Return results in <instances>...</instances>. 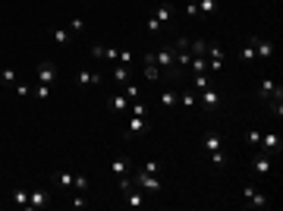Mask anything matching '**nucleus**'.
I'll list each match as a JSON object with an SVG mask.
<instances>
[{
	"mask_svg": "<svg viewBox=\"0 0 283 211\" xmlns=\"http://www.w3.org/2000/svg\"><path fill=\"white\" fill-rule=\"evenodd\" d=\"M142 170H148V173H161V164H158V161H145V164H142Z\"/></svg>",
	"mask_w": 283,
	"mask_h": 211,
	"instance_id": "nucleus-43",
	"label": "nucleus"
},
{
	"mask_svg": "<svg viewBox=\"0 0 283 211\" xmlns=\"http://www.w3.org/2000/svg\"><path fill=\"white\" fill-rule=\"evenodd\" d=\"M199 104L204 107V111H217V107H220V88L208 85L204 91H199Z\"/></svg>",
	"mask_w": 283,
	"mask_h": 211,
	"instance_id": "nucleus-9",
	"label": "nucleus"
},
{
	"mask_svg": "<svg viewBox=\"0 0 283 211\" xmlns=\"http://www.w3.org/2000/svg\"><path fill=\"white\" fill-rule=\"evenodd\" d=\"M123 199H126V205H129V208H142L145 202H148V196H145L139 186H129V189L123 192Z\"/></svg>",
	"mask_w": 283,
	"mask_h": 211,
	"instance_id": "nucleus-15",
	"label": "nucleus"
},
{
	"mask_svg": "<svg viewBox=\"0 0 283 211\" xmlns=\"http://www.w3.org/2000/svg\"><path fill=\"white\" fill-rule=\"evenodd\" d=\"M176 104H183L186 111H192V107H199V95H195V91H183V95L176 98Z\"/></svg>",
	"mask_w": 283,
	"mask_h": 211,
	"instance_id": "nucleus-22",
	"label": "nucleus"
},
{
	"mask_svg": "<svg viewBox=\"0 0 283 211\" xmlns=\"http://www.w3.org/2000/svg\"><path fill=\"white\" fill-rule=\"evenodd\" d=\"M274 88H277V79H274V76H261V82H258V95H261L264 101L274 95Z\"/></svg>",
	"mask_w": 283,
	"mask_h": 211,
	"instance_id": "nucleus-19",
	"label": "nucleus"
},
{
	"mask_svg": "<svg viewBox=\"0 0 283 211\" xmlns=\"http://www.w3.org/2000/svg\"><path fill=\"white\" fill-rule=\"evenodd\" d=\"M54 186L57 189H73V173L70 170H57L54 173Z\"/></svg>",
	"mask_w": 283,
	"mask_h": 211,
	"instance_id": "nucleus-21",
	"label": "nucleus"
},
{
	"mask_svg": "<svg viewBox=\"0 0 283 211\" xmlns=\"http://www.w3.org/2000/svg\"><path fill=\"white\" fill-rule=\"evenodd\" d=\"M258 142H261V132H258V129H248V132H245V145L258 148Z\"/></svg>",
	"mask_w": 283,
	"mask_h": 211,
	"instance_id": "nucleus-35",
	"label": "nucleus"
},
{
	"mask_svg": "<svg viewBox=\"0 0 283 211\" xmlns=\"http://www.w3.org/2000/svg\"><path fill=\"white\" fill-rule=\"evenodd\" d=\"M16 95H19V98H29V95H32V85H29V82H16Z\"/></svg>",
	"mask_w": 283,
	"mask_h": 211,
	"instance_id": "nucleus-39",
	"label": "nucleus"
},
{
	"mask_svg": "<svg viewBox=\"0 0 283 211\" xmlns=\"http://www.w3.org/2000/svg\"><path fill=\"white\" fill-rule=\"evenodd\" d=\"M73 189H76V192H88V176L73 173Z\"/></svg>",
	"mask_w": 283,
	"mask_h": 211,
	"instance_id": "nucleus-33",
	"label": "nucleus"
},
{
	"mask_svg": "<svg viewBox=\"0 0 283 211\" xmlns=\"http://www.w3.org/2000/svg\"><path fill=\"white\" fill-rule=\"evenodd\" d=\"M10 196H13V202H16L19 208H29V192H25L22 186H13V192H10Z\"/></svg>",
	"mask_w": 283,
	"mask_h": 211,
	"instance_id": "nucleus-26",
	"label": "nucleus"
},
{
	"mask_svg": "<svg viewBox=\"0 0 283 211\" xmlns=\"http://www.w3.org/2000/svg\"><path fill=\"white\" fill-rule=\"evenodd\" d=\"M44 205H47V189L44 186L32 189L29 192V208H44Z\"/></svg>",
	"mask_w": 283,
	"mask_h": 211,
	"instance_id": "nucleus-18",
	"label": "nucleus"
},
{
	"mask_svg": "<svg viewBox=\"0 0 283 211\" xmlns=\"http://www.w3.org/2000/svg\"><path fill=\"white\" fill-rule=\"evenodd\" d=\"M158 104H161V107H173V104H176V91H173V88H164V91L158 95Z\"/></svg>",
	"mask_w": 283,
	"mask_h": 211,
	"instance_id": "nucleus-25",
	"label": "nucleus"
},
{
	"mask_svg": "<svg viewBox=\"0 0 283 211\" xmlns=\"http://www.w3.org/2000/svg\"><path fill=\"white\" fill-rule=\"evenodd\" d=\"M50 41H54V44H60V47H66V44L73 41V32L66 29V25H63V29H54V32H50Z\"/></svg>",
	"mask_w": 283,
	"mask_h": 211,
	"instance_id": "nucleus-20",
	"label": "nucleus"
},
{
	"mask_svg": "<svg viewBox=\"0 0 283 211\" xmlns=\"http://www.w3.org/2000/svg\"><path fill=\"white\" fill-rule=\"evenodd\" d=\"M280 145H283V142H280V136H277V132H264V136H261V142H258V148H261V151H268V155H277V151H280Z\"/></svg>",
	"mask_w": 283,
	"mask_h": 211,
	"instance_id": "nucleus-14",
	"label": "nucleus"
},
{
	"mask_svg": "<svg viewBox=\"0 0 283 211\" xmlns=\"http://www.w3.org/2000/svg\"><path fill=\"white\" fill-rule=\"evenodd\" d=\"M16 79H19V73H16L13 66H3V70H0V82H6V85H16Z\"/></svg>",
	"mask_w": 283,
	"mask_h": 211,
	"instance_id": "nucleus-29",
	"label": "nucleus"
},
{
	"mask_svg": "<svg viewBox=\"0 0 283 211\" xmlns=\"http://www.w3.org/2000/svg\"><path fill=\"white\" fill-rule=\"evenodd\" d=\"M208 85H211L208 73H195V76H192V91H195V95H199V91H204Z\"/></svg>",
	"mask_w": 283,
	"mask_h": 211,
	"instance_id": "nucleus-23",
	"label": "nucleus"
},
{
	"mask_svg": "<svg viewBox=\"0 0 283 211\" xmlns=\"http://www.w3.org/2000/svg\"><path fill=\"white\" fill-rule=\"evenodd\" d=\"M107 111H110V114H126V111H129V98H126L123 91L110 95V98H107Z\"/></svg>",
	"mask_w": 283,
	"mask_h": 211,
	"instance_id": "nucleus-12",
	"label": "nucleus"
},
{
	"mask_svg": "<svg viewBox=\"0 0 283 211\" xmlns=\"http://www.w3.org/2000/svg\"><path fill=\"white\" fill-rule=\"evenodd\" d=\"M189 3H195V0H189Z\"/></svg>",
	"mask_w": 283,
	"mask_h": 211,
	"instance_id": "nucleus-45",
	"label": "nucleus"
},
{
	"mask_svg": "<svg viewBox=\"0 0 283 211\" xmlns=\"http://www.w3.org/2000/svg\"><path fill=\"white\" fill-rule=\"evenodd\" d=\"M132 186H139L145 196H161V180H158V173H148V170H135V176H132Z\"/></svg>",
	"mask_w": 283,
	"mask_h": 211,
	"instance_id": "nucleus-1",
	"label": "nucleus"
},
{
	"mask_svg": "<svg viewBox=\"0 0 283 211\" xmlns=\"http://www.w3.org/2000/svg\"><path fill=\"white\" fill-rule=\"evenodd\" d=\"M151 129V123L145 117H129L126 120V129H123V139H135V136H145Z\"/></svg>",
	"mask_w": 283,
	"mask_h": 211,
	"instance_id": "nucleus-5",
	"label": "nucleus"
},
{
	"mask_svg": "<svg viewBox=\"0 0 283 211\" xmlns=\"http://www.w3.org/2000/svg\"><path fill=\"white\" fill-rule=\"evenodd\" d=\"M110 173H114V176H129V173H132V161H129L126 155L114 158V161H110Z\"/></svg>",
	"mask_w": 283,
	"mask_h": 211,
	"instance_id": "nucleus-13",
	"label": "nucleus"
},
{
	"mask_svg": "<svg viewBox=\"0 0 283 211\" xmlns=\"http://www.w3.org/2000/svg\"><path fill=\"white\" fill-rule=\"evenodd\" d=\"M195 6H199L204 16H214V13H217V0H195Z\"/></svg>",
	"mask_w": 283,
	"mask_h": 211,
	"instance_id": "nucleus-30",
	"label": "nucleus"
},
{
	"mask_svg": "<svg viewBox=\"0 0 283 211\" xmlns=\"http://www.w3.org/2000/svg\"><path fill=\"white\" fill-rule=\"evenodd\" d=\"M189 70H192V73H208V57H192Z\"/></svg>",
	"mask_w": 283,
	"mask_h": 211,
	"instance_id": "nucleus-31",
	"label": "nucleus"
},
{
	"mask_svg": "<svg viewBox=\"0 0 283 211\" xmlns=\"http://www.w3.org/2000/svg\"><path fill=\"white\" fill-rule=\"evenodd\" d=\"M88 205V199H85V192H76V196L70 199V208H85Z\"/></svg>",
	"mask_w": 283,
	"mask_h": 211,
	"instance_id": "nucleus-37",
	"label": "nucleus"
},
{
	"mask_svg": "<svg viewBox=\"0 0 283 211\" xmlns=\"http://www.w3.org/2000/svg\"><path fill=\"white\" fill-rule=\"evenodd\" d=\"M151 16H154V19H158L161 25H170V22H173V10H170V3H158Z\"/></svg>",
	"mask_w": 283,
	"mask_h": 211,
	"instance_id": "nucleus-17",
	"label": "nucleus"
},
{
	"mask_svg": "<svg viewBox=\"0 0 283 211\" xmlns=\"http://www.w3.org/2000/svg\"><path fill=\"white\" fill-rule=\"evenodd\" d=\"M243 199H245L248 208H264V205H268V196H264L261 189H255L252 183H245V186H243Z\"/></svg>",
	"mask_w": 283,
	"mask_h": 211,
	"instance_id": "nucleus-6",
	"label": "nucleus"
},
{
	"mask_svg": "<svg viewBox=\"0 0 283 211\" xmlns=\"http://www.w3.org/2000/svg\"><path fill=\"white\" fill-rule=\"evenodd\" d=\"M129 114L132 117H145V120H148V107L139 104V101H129Z\"/></svg>",
	"mask_w": 283,
	"mask_h": 211,
	"instance_id": "nucleus-34",
	"label": "nucleus"
},
{
	"mask_svg": "<svg viewBox=\"0 0 283 211\" xmlns=\"http://www.w3.org/2000/svg\"><path fill=\"white\" fill-rule=\"evenodd\" d=\"M248 44L255 47L258 60H271V57H274V50H277V47H274V41H268V38H258V35H252V38H248Z\"/></svg>",
	"mask_w": 283,
	"mask_h": 211,
	"instance_id": "nucleus-7",
	"label": "nucleus"
},
{
	"mask_svg": "<svg viewBox=\"0 0 283 211\" xmlns=\"http://www.w3.org/2000/svg\"><path fill=\"white\" fill-rule=\"evenodd\" d=\"M117 63H123V66H129V63H132V50H120V57H117Z\"/></svg>",
	"mask_w": 283,
	"mask_h": 211,
	"instance_id": "nucleus-42",
	"label": "nucleus"
},
{
	"mask_svg": "<svg viewBox=\"0 0 283 211\" xmlns=\"http://www.w3.org/2000/svg\"><path fill=\"white\" fill-rule=\"evenodd\" d=\"M211 164H217V167H227V155H224V151H211Z\"/></svg>",
	"mask_w": 283,
	"mask_h": 211,
	"instance_id": "nucleus-40",
	"label": "nucleus"
},
{
	"mask_svg": "<svg viewBox=\"0 0 283 211\" xmlns=\"http://www.w3.org/2000/svg\"><path fill=\"white\" fill-rule=\"evenodd\" d=\"M202 151H204V155H211V151H224V136H220L217 129H208L202 136Z\"/></svg>",
	"mask_w": 283,
	"mask_h": 211,
	"instance_id": "nucleus-8",
	"label": "nucleus"
},
{
	"mask_svg": "<svg viewBox=\"0 0 283 211\" xmlns=\"http://www.w3.org/2000/svg\"><path fill=\"white\" fill-rule=\"evenodd\" d=\"M154 63H158L167 76H173V66H176V50L170 47V44L158 47V50H154Z\"/></svg>",
	"mask_w": 283,
	"mask_h": 211,
	"instance_id": "nucleus-3",
	"label": "nucleus"
},
{
	"mask_svg": "<svg viewBox=\"0 0 283 211\" xmlns=\"http://www.w3.org/2000/svg\"><path fill=\"white\" fill-rule=\"evenodd\" d=\"M239 60H243V63H255V60H258V54H255V47L248 44V41L243 44V50H239Z\"/></svg>",
	"mask_w": 283,
	"mask_h": 211,
	"instance_id": "nucleus-28",
	"label": "nucleus"
},
{
	"mask_svg": "<svg viewBox=\"0 0 283 211\" xmlns=\"http://www.w3.org/2000/svg\"><path fill=\"white\" fill-rule=\"evenodd\" d=\"M268 111H271L274 117H280V114H283V88H280V85L274 88V95L268 98Z\"/></svg>",
	"mask_w": 283,
	"mask_h": 211,
	"instance_id": "nucleus-16",
	"label": "nucleus"
},
{
	"mask_svg": "<svg viewBox=\"0 0 283 211\" xmlns=\"http://www.w3.org/2000/svg\"><path fill=\"white\" fill-rule=\"evenodd\" d=\"M142 76H145V82H151V85H158V82L164 79V70L154 63V50H145L142 54Z\"/></svg>",
	"mask_w": 283,
	"mask_h": 211,
	"instance_id": "nucleus-2",
	"label": "nucleus"
},
{
	"mask_svg": "<svg viewBox=\"0 0 283 211\" xmlns=\"http://www.w3.org/2000/svg\"><path fill=\"white\" fill-rule=\"evenodd\" d=\"M76 79H79L82 88H101V85H104V76L94 73V70H82L79 76H76Z\"/></svg>",
	"mask_w": 283,
	"mask_h": 211,
	"instance_id": "nucleus-11",
	"label": "nucleus"
},
{
	"mask_svg": "<svg viewBox=\"0 0 283 211\" xmlns=\"http://www.w3.org/2000/svg\"><path fill=\"white\" fill-rule=\"evenodd\" d=\"M66 29H70L73 35H79V32H85V19H79V16H76V19H70V25H66Z\"/></svg>",
	"mask_w": 283,
	"mask_h": 211,
	"instance_id": "nucleus-36",
	"label": "nucleus"
},
{
	"mask_svg": "<svg viewBox=\"0 0 283 211\" xmlns=\"http://www.w3.org/2000/svg\"><path fill=\"white\" fill-rule=\"evenodd\" d=\"M35 79L41 82V85H54V79H57V66L44 60V63H38V70H35Z\"/></svg>",
	"mask_w": 283,
	"mask_h": 211,
	"instance_id": "nucleus-10",
	"label": "nucleus"
},
{
	"mask_svg": "<svg viewBox=\"0 0 283 211\" xmlns=\"http://www.w3.org/2000/svg\"><path fill=\"white\" fill-rule=\"evenodd\" d=\"M129 66H123V63H117V70H114V82L117 85H126V82H129Z\"/></svg>",
	"mask_w": 283,
	"mask_h": 211,
	"instance_id": "nucleus-24",
	"label": "nucleus"
},
{
	"mask_svg": "<svg viewBox=\"0 0 283 211\" xmlns=\"http://www.w3.org/2000/svg\"><path fill=\"white\" fill-rule=\"evenodd\" d=\"M32 95H35V98H41V101H44V98H50V85H41V82H38V88H35V91H32Z\"/></svg>",
	"mask_w": 283,
	"mask_h": 211,
	"instance_id": "nucleus-41",
	"label": "nucleus"
},
{
	"mask_svg": "<svg viewBox=\"0 0 283 211\" xmlns=\"http://www.w3.org/2000/svg\"><path fill=\"white\" fill-rule=\"evenodd\" d=\"M252 170L258 173V176H268L271 170H274V155H268V151H255L252 155Z\"/></svg>",
	"mask_w": 283,
	"mask_h": 211,
	"instance_id": "nucleus-4",
	"label": "nucleus"
},
{
	"mask_svg": "<svg viewBox=\"0 0 283 211\" xmlns=\"http://www.w3.org/2000/svg\"><path fill=\"white\" fill-rule=\"evenodd\" d=\"M120 88H123V95L129 98V101H139V95H142V88L132 85V82H126V85H120Z\"/></svg>",
	"mask_w": 283,
	"mask_h": 211,
	"instance_id": "nucleus-32",
	"label": "nucleus"
},
{
	"mask_svg": "<svg viewBox=\"0 0 283 211\" xmlns=\"http://www.w3.org/2000/svg\"><path fill=\"white\" fill-rule=\"evenodd\" d=\"M145 29H148V32H151V35H158V32H161V29H164V25H161L158 19H154V16H148V22H145Z\"/></svg>",
	"mask_w": 283,
	"mask_h": 211,
	"instance_id": "nucleus-38",
	"label": "nucleus"
},
{
	"mask_svg": "<svg viewBox=\"0 0 283 211\" xmlns=\"http://www.w3.org/2000/svg\"><path fill=\"white\" fill-rule=\"evenodd\" d=\"M91 60H104V47L101 44H91Z\"/></svg>",
	"mask_w": 283,
	"mask_h": 211,
	"instance_id": "nucleus-44",
	"label": "nucleus"
},
{
	"mask_svg": "<svg viewBox=\"0 0 283 211\" xmlns=\"http://www.w3.org/2000/svg\"><path fill=\"white\" fill-rule=\"evenodd\" d=\"M204 50H208V41H204V38L189 41V54H192V57H204Z\"/></svg>",
	"mask_w": 283,
	"mask_h": 211,
	"instance_id": "nucleus-27",
	"label": "nucleus"
}]
</instances>
